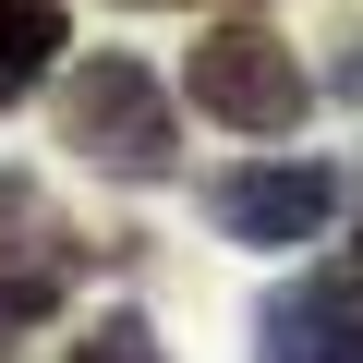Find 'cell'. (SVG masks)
<instances>
[{
    "label": "cell",
    "mask_w": 363,
    "mask_h": 363,
    "mask_svg": "<svg viewBox=\"0 0 363 363\" xmlns=\"http://www.w3.org/2000/svg\"><path fill=\"white\" fill-rule=\"evenodd\" d=\"M182 97H194L206 121H230V133H255V145H279V133H303L315 73H303L291 37H267V25H206L194 61H182Z\"/></svg>",
    "instance_id": "2"
},
{
    "label": "cell",
    "mask_w": 363,
    "mask_h": 363,
    "mask_svg": "<svg viewBox=\"0 0 363 363\" xmlns=\"http://www.w3.org/2000/svg\"><path fill=\"white\" fill-rule=\"evenodd\" d=\"M73 49V0H0V109L37 97V73Z\"/></svg>",
    "instance_id": "5"
},
{
    "label": "cell",
    "mask_w": 363,
    "mask_h": 363,
    "mask_svg": "<svg viewBox=\"0 0 363 363\" xmlns=\"http://www.w3.org/2000/svg\"><path fill=\"white\" fill-rule=\"evenodd\" d=\"M0 255H25V267H61V255H73L61 206L37 194V169H0Z\"/></svg>",
    "instance_id": "6"
},
{
    "label": "cell",
    "mask_w": 363,
    "mask_h": 363,
    "mask_svg": "<svg viewBox=\"0 0 363 363\" xmlns=\"http://www.w3.org/2000/svg\"><path fill=\"white\" fill-rule=\"evenodd\" d=\"M61 145H73L85 169H121V182H169V169H182L169 85H157L133 49H97V61H73V85H61Z\"/></svg>",
    "instance_id": "1"
},
{
    "label": "cell",
    "mask_w": 363,
    "mask_h": 363,
    "mask_svg": "<svg viewBox=\"0 0 363 363\" xmlns=\"http://www.w3.org/2000/svg\"><path fill=\"white\" fill-rule=\"evenodd\" d=\"M206 218H218L230 242H255V255H303V242H327V218H339V169H327V157H242V169L206 182Z\"/></svg>",
    "instance_id": "3"
},
{
    "label": "cell",
    "mask_w": 363,
    "mask_h": 363,
    "mask_svg": "<svg viewBox=\"0 0 363 363\" xmlns=\"http://www.w3.org/2000/svg\"><path fill=\"white\" fill-rule=\"evenodd\" d=\"M327 363H363V327H339V351H327Z\"/></svg>",
    "instance_id": "9"
},
{
    "label": "cell",
    "mask_w": 363,
    "mask_h": 363,
    "mask_svg": "<svg viewBox=\"0 0 363 363\" xmlns=\"http://www.w3.org/2000/svg\"><path fill=\"white\" fill-rule=\"evenodd\" d=\"M61 315V267H25V255H0V363H13L37 327Z\"/></svg>",
    "instance_id": "7"
},
{
    "label": "cell",
    "mask_w": 363,
    "mask_h": 363,
    "mask_svg": "<svg viewBox=\"0 0 363 363\" xmlns=\"http://www.w3.org/2000/svg\"><path fill=\"white\" fill-rule=\"evenodd\" d=\"M339 327H351V279H291L255 315V363H327Z\"/></svg>",
    "instance_id": "4"
},
{
    "label": "cell",
    "mask_w": 363,
    "mask_h": 363,
    "mask_svg": "<svg viewBox=\"0 0 363 363\" xmlns=\"http://www.w3.org/2000/svg\"><path fill=\"white\" fill-rule=\"evenodd\" d=\"M351 291H363V255H351Z\"/></svg>",
    "instance_id": "10"
},
{
    "label": "cell",
    "mask_w": 363,
    "mask_h": 363,
    "mask_svg": "<svg viewBox=\"0 0 363 363\" xmlns=\"http://www.w3.org/2000/svg\"><path fill=\"white\" fill-rule=\"evenodd\" d=\"M133 13H145V0H133Z\"/></svg>",
    "instance_id": "11"
},
{
    "label": "cell",
    "mask_w": 363,
    "mask_h": 363,
    "mask_svg": "<svg viewBox=\"0 0 363 363\" xmlns=\"http://www.w3.org/2000/svg\"><path fill=\"white\" fill-rule=\"evenodd\" d=\"M61 363H169V351H157V327H145V315L121 303V315H97V327H85V339H73Z\"/></svg>",
    "instance_id": "8"
}]
</instances>
